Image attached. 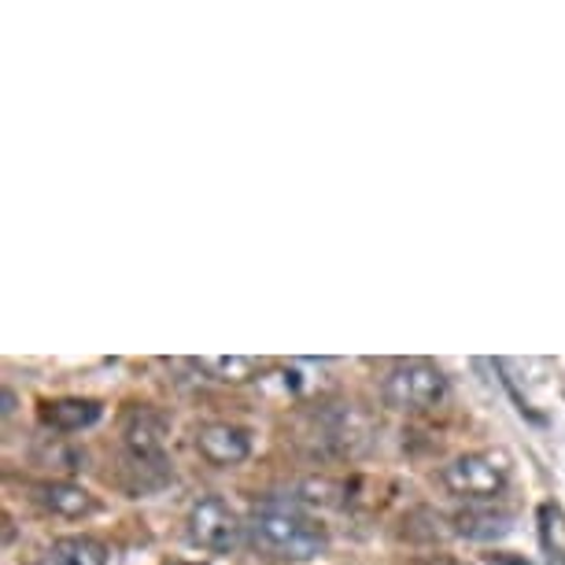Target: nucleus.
Returning a JSON list of instances; mask_svg holds the SVG:
<instances>
[{
  "label": "nucleus",
  "instance_id": "obj_1",
  "mask_svg": "<svg viewBox=\"0 0 565 565\" xmlns=\"http://www.w3.org/2000/svg\"><path fill=\"white\" fill-rule=\"evenodd\" d=\"M252 543L270 558L307 562L326 551V532L311 518L285 507H263L252 518Z\"/></svg>",
  "mask_w": 565,
  "mask_h": 565
},
{
  "label": "nucleus",
  "instance_id": "obj_2",
  "mask_svg": "<svg viewBox=\"0 0 565 565\" xmlns=\"http://www.w3.org/2000/svg\"><path fill=\"white\" fill-rule=\"evenodd\" d=\"M444 396H447L444 370H436L433 362H425V359L399 362V366L385 377V403L396 411H407V414L429 411Z\"/></svg>",
  "mask_w": 565,
  "mask_h": 565
},
{
  "label": "nucleus",
  "instance_id": "obj_3",
  "mask_svg": "<svg viewBox=\"0 0 565 565\" xmlns=\"http://www.w3.org/2000/svg\"><path fill=\"white\" fill-rule=\"evenodd\" d=\"M444 484L451 488L458 499H473V503H488V499L503 495L507 488V466L495 455H462L444 469Z\"/></svg>",
  "mask_w": 565,
  "mask_h": 565
},
{
  "label": "nucleus",
  "instance_id": "obj_4",
  "mask_svg": "<svg viewBox=\"0 0 565 565\" xmlns=\"http://www.w3.org/2000/svg\"><path fill=\"white\" fill-rule=\"evenodd\" d=\"M241 518L233 514V510L222 503V499H200L193 507V514H189V540L196 543V547L204 551H233L241 543Z\"/></svg>",
  "mask_w": 565,
  "mask_h": 565
},
{
  "label": "nucleus",
  "instance_id": "obj_5",
  "mask_svg": "<svg viewBox=\"0 0 565 565\" xmlns=\"http://www.w3.org/2000/svg\"><path fill=\"white\" fill-rule=\"evenodd\" d=\"M122 440L137 462H163L167 418L152 407H130L122 418Z\"/></svg>",
  "mask_w": 565,
  "mask_h": 565
},
{
  "label": "nucleus",
  "instance_id": "obj_6",
  "mask_svg": "<svg viewBox=\"0 0 565 565\" xmlns=\"http://www.w3.org/2000/svg\"><path fill=\"white\" fill-rule=\"evenodd\" d=\"M196 451L204 455L211 466H237L252 455V436L237 429V425L215 422L196 433Z\"/></svg>",
  "mask_w": 565,
  "mask_h": 565
},
{
  "label": "nucleus",
  "instance_id": "obj_7",
  "mask_svg": "<svg viewBox=\"0 0 565 565\" xmlns=\"http://www.w3.org/2000/svg\"><path fill=\"white\" fill-rule=\"evenodd\" d=\"M100 403L93 399H56V403H41V422L52 425L56 433H82L89 425L100 422Z\"/></svg>",
  "mask_w": 565,
  "mask_h": 565
},
{
  "label": "nucleus",
  "instance_id": "obj_8",
  "mask_svg": "<svg viewBox=\"0 0 565 565\" xmlns=\"http://www.w3.org/2000/svg\"><path fill=\"white\" fill-rule=\"evenodd\" d=\"M41 565H108V547L93 536H63L41 554Z\"/></svg>",
  "mask_w": 565,
  "mask_h": 565
},
{
  "label": "nucleus",
  "instance_id": "obj_9",
  "mask_svg": "<svg viewBox=\"0 0 565 565\" xmlns=\"http://www.w3.org/2000/svg\"><path fill=\"white\" fill-rule=\"evenodd\" d=\"M38 499H41V507H49L52 514H60V518H82V514H89L93 507V495L85 492V488L78 484H60V481H52V484H41L38 488Z\"/></svg>",
  "mask_w": 565,
  "mask_h": 565
},
{
  "label": "nucleus",
  "instance_id": "obj_10",
  "mask_svg": "<svg viewBox=\"0 0 565 565\" xmlns=\"http://www.w3.org/2000/svg\"><path fill=\"white\" fill-rule=\"evenodd\" d=\"M510 521L514 518L507 510H462L455 518V525L469 540H503L510 532Z\"/></svg>",
  "mask_w": 565,
  "mask_h": 565
},
{
  "label": "nucleus",
  "instance_id": "obj_11",
  "mask_svg": "<svg viewBox=\"0 0 565 565\" xmlns=\"http://www.w3.org/2000/svg\"><path fill=\"white\" fill-rule=\"evenodd\" d=\"M200 370H207L211 377L226 381V385H244V381L259 377L263 362L259 359H244V355H230V359H200Z\"/></svg>",
  "mask_w": 565,
  "mask_h": 565
},
{
  "label": "nucleus",
  "instance_id": "obj_12",
  "mask_svg": "<svg viewBox=\"0 0 565 565\" xmlns=\"http://www.w3.org/2000/svg\"><path fill=\"white\" fill-rule=\"evenodd\" d=\"M540 540L543 551L551 554V562H565V514L554 503L540 507Z\"/></svg>",
  "mask_w": 565,
  "mask_h": 565
},
{
  "label": "nucleus",
  "instance_id": "obj_13",
  "mask_svg": "<svg viewBox=\"0 0 565 565\" xmlns=\"http://www.w3.org/2000/svg\"><path fill=\"white\" fill-rule=\"evenodd\" d=\"M12 407H15V396L12 392H4V414H12Z\"/></svg>",
  "mask_w": 565,
  "mask_h": 565
},
{
  "label": "nucleus",
  "instance_id": "obj_14",
  "mask_svg": "<svg viewBox=\"0 0 565 565\" xmlns=\"http://www.w3.org/2000/svg\"><path fill=\"white\" fill-rule=\"evenodd\" d=\"M562 565H565V562H562Z\"/></svg>",
  "mask_w": 565,
  "mask_h": 565
}]
</instances>
